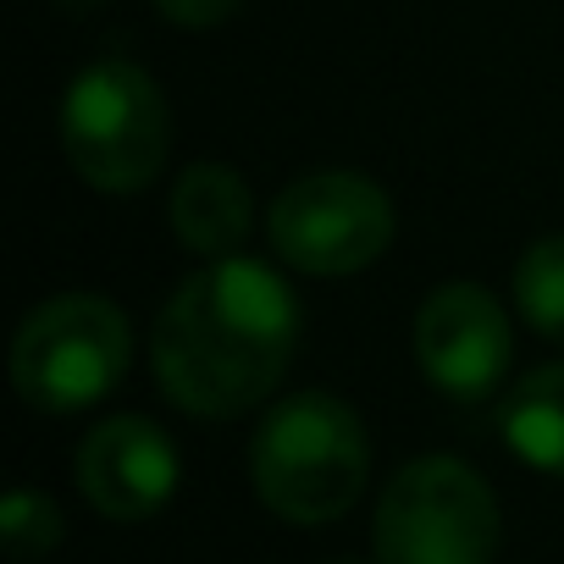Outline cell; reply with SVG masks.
<instances>
[{
	"label": "cell",
	"instance_id": "obj_1",
	"mask_svg": "<svg viewBox=\"0 0 564 564\" xmlns=\"http://www.w3.org/2000/svg\"><path fill=\"white\" fill-rule=\"evenodd\" d=\"M300 349V300L265 260H205L161 305L150 366L161 393L199 421H232L289 377Z\"/></svg>",
	"mask_w": 564,
	"mask_h": 564
},
{
	"label": "cell",
	"instance_id": "obj_2",
	"mask_svg": "<svg viewBox=\"0 0 564 564\" xmlns=\"http://www.w3.org/2000/svg\"><path fill=\"white\" fill-rule=\"evenodd\" d=\"M366 476H371V437L360 415L327 388L276 399L249 437L254 498L289 525L344 520L366 492Z\"/></svg>",
	"mask_w": 564,
	"mask_h": 564
},
{
	"label": "cell",
	"instance_id": "obj_3",
	"mask_svg": "<svg viewBox=\"0 0 564 564\" xmlns=\"http://www.w3.org/2000/svg\"><path fill=\"white\" fill-rule=\"evenodd\" d=\"M62 144L73 172L100 194H139L172 150V111L161 84L133 62H89L62 106Z\"/></svg>",
	"mask_w": 564,
	"mask_h": 564
},
{
	"label": "cell",
	"instance_id": "obj_4",
	"mask_svg": "<svg viewBox=\"0 0 564 564\" xmlns=\"http://www.w3.org/2000/svg\"><path fill=\"white\" fill-rule=\"evenodd\" d=\"M377 564H492L498 498L454 454H421L382 487L371 520Z\"/></svg>",
	"mask_w": 564,
	"mask_h": 564
},
{
	"label": "cell",
	"instance_id": "obj_5",
	"mask_svg": "<svg viewBox=\"0 0 564 564\" xmlns=\"http://www.w3.org/2000/svg\"><path fill=\"white\" fill-rule=\"evenodd\" d=\"M133 360V327L106 294H56L29 311L12 344V382L23 404L45 415H73L100 404Z\"/></svg>",
	"mask_w": 564,
	"mask_h": 564
},
{
	"label": "cell",
	"instance_id": "obj_6",
	"mask_svg": "<svg viewBox=\"0 0 564 564\" xmlns=\"http://www.w3.org/2000/svg\"><path fill=\"white\" fill-rule=\"evenodd\" d=\"M265 232H271L276 260H289L294 271L355 276L388 254L399 216L382 183H371L366 172L327 166V172L294 177L271 199Z\"/></svg>",
	"mask_w": 564,
	"mask_h": 564
},
{
	"label": "cell",
	"instance_id": "obj_7",
	"mask_svg": "<svg viewBox=\"0 0 564 564\" xmlns=\"http://www.w3.org/2000/svg\"><path fill=\"white\" fill-rule=\"evenodd\" d=\"M415 360L426 382L448 399H487L509 360H514V333L503 305L481 282H443L415 311Z\"/></svg>",
	"mask_w": 564,
	"mask_h": 564
},
{
	"label": "cell",
	"instance_id": "obj_8",
	"mask_svg": "<svg viewBox=\"0 0 564 564\" xmlns=\"http://www.w3.org/2000/svg\"><path fill=\"white\" fill-rule=\"evenodd\" d=\"M177 476H183V459L172 437L144 415L100 421L73 454V481L89 498V509L122 525L161 514L166 498L177 492Z\"/></svg>",
	"mask_w": 564,
	"mask_h": 564
},
{
	"label": "cell",
	"instance_id": "obj_9",
	"mask_svg": "<svg viewBox=\"0 0 564 564\" xmlns=\"http://www.w3.org/2000/svg\"><path fill=\"white\" fill-rule=\"evenodd\" d=\"M254 227V194L232 166L194 161L177 188H172V232L199 254V260H227L243 249Z\"/></svg>",
	"mask_w": 564,
	"mask_h": 564
},
{
	"label": "cell",
	"instance_id": "obj_10",
	"mask_svg": "<svg viewBox=\"0 0 564 564\" xmlns=\"http://www.w3.org/2000/svg\"><path fill=\"white\" fill-rule=\"evenodd\" d=\"M498 437L520 465H531L542 476H564V360L525 371L503 393Z\"/></svg>",
	"mask_w": 564,
	"mask_h": 564
},
{
	"label": "cell",
	"instance_id": "obj_11",
	"mask_svg": "<svg viewBox=\"0 0 564 564\" xmlns=\"http://www.w3.org/2000/svg\"><path fill=\"white\" fill-rule=\"evenodd\" d=\"M514 305L531 333L564 344V232L536 238L514 265Z\"/></svg>",
	"mask_w": 564,
	"mask_h": 564
},
{
	"label": "cell",
	"instance_id": "obj_12",
	"mask_svg": "<svg viewBox=\"0 0 564 564\" xmlns=\"http://www.w3.org/2000/svg\"><path fill=\"white\" fill-rule=\"evenodd\" d=\"M62 531H67L62 525V509L40 487H18L7 503H0V536H7V547H12L18 564H34V558L56 553Z\"/></svg>",
	"mask_w": 564,
	"mask_h": 564
},
{
	"label": "cell",
	"instance_id": "obj_13",
	"mask_svg": "<svg viewBox=\"0 0 564 564\" xmlns=\"http://www.w3.org/2000/svg\"><path fill=\"white\" fill-rule=\"evenodd\" d=\"M243 7V0H155V12L177 29H216L227 23L232 12Z\"/></svg>",
	"mask_w": 564,
	"mask_h": 564
},
{
	"label": "cell",
	"instance_id": "obj_14",
	"mask_svg": "<svg viewBox=\"0 0 564 564\" xmlns=\"http://www.w3.org/2000/svg\"><path fill=\"white\" fill-rule=\"evenodd\" d=\"M67 12H95V7H106V0H62Z\"/></svg>",
	"mask_w": 564,
	"mask_h": 564
},
{
	"label": "cell",
	"instance_id": "obj_15",
	"mask_svg": "<svg viewBox=\"0 0 564 564\" xmlns=\"http://www.w3.org/2000/svg\"><path fill=\"white\" fill-rule=\"evenodd\" d=\"M333 564H377V558H333Z\"/></svg>",
	"mask_w": 564,
	"mask_h": 564
}]
</instances>
